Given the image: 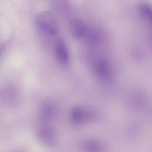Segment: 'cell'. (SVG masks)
Masks as SVG:
<instances>
[{"label":"cell","mask_w":152,"mask_h":152,"mask_svg":"<svg viewBox=\"0 0 152 152\" xmlns=\"http://www.w3.org/2000/svg\"><path fill=\"white\" fill-rule=\"evenodd\" d=\"M35 24L40 31L49 36H55L58 33V21L50 12H39L35 18Z\"/></svg>","instance_id":"obj_1"},{"label":"cell","mask_w":152,"mask_h":152,"mask_svg":"<svg viewBox=\"0 0 152 152\" xmlns=\"http://www.w3.org/2000/svg\"><path fill=\"white\" fill-rule=\"evenodd\" d=\"M36 135L39 142L47 147L54 146L57 142L58 136L55 130L47 124L42 125L38 128Z\"/></svg>","instance_id":"obj_2"},{"label":"cell","mask_w":152,"mask_h":152,"mask_svg":"<svg viewBox=\"0 0 152 152\" xmlns=\"http://www.w3.org/2000/svg\"><path fill=\"white\" fill-rule=\"evenodd\" d=\"M93 113L89 110L85 109L82 107L74 106L69 114L71 122L75 125H80L85 121L93 118Z\"/></svg>","instance_id":"obj_3"},{"label":"cell","mask_w":152,"mask_h":152,"mask_svg":"<svg viewBox=\"0 0 152 152\" xmlns=\"http://www.w3.org/2000/svg\"><path fill=\"white\" fill-rule=\"evenodd\" d=\"M57 113V109L54 103L50 101L44 102L39 109V116L41 121L47 123L52 121Z\"/></svg>","instance_id":"obj_4"},{"label":"cell","mask_w":152,"mask_h":152,"mask_svg":"<svg viewBox=\"0 0 152 152\" xmlns=\"http://www.w3.org/2000/svg\"><path fill=\"white\" fill-rule=\"evenodd\" d=\"M55 56L57 61L62 65H66L69 61V53L65 43L62 40L56 42L54 47Z\"/></svg>","instance_id":"obj_5"},{"label":"cell","mask_w":152,"mask_h":152,"mask_svg":"<svg viewBox=\"0 0 152 152\" xmlns=\"http://www.w3.org/2000/svg\"><path fill=\"white\" fill-rule=\"evenodd\" d=\"M87 26L80 19H74L69 24V30L72 36L76 39L84 37Z\"/></svg>","instance_id":"obj_6"},{"label":"cell","mask_w":152,"mask_h":152,"mask_svg":"<svg viewBox=\"0 0 152 152\" xmlns=\"http://www.w3.org/2000/svg\"><path fill=\"white\" fill-rule=\"evenodd\" d=\"M142 17L152 24V5L148 3H142L139 7Z\"/></svg>","instance_id":"obj_7"},{"label":"cell","mask_w":152,"mask_h":152,"mask_svg":"<svg viewBox=\"0 0 152 152\" xmlns=\"http://www.w3.org/2000/svg\"><path fill=\"white\" fill-rule=\"evenodd\" d=\"M99 144L94 140H87L83 142V147L86 151H97L99 148Z\"/></svg>","instance_id":"obj_8"},{"label":"cell","mask_w":152,"mask_h":152,"mask_svg":"<svg viewBox=\"0 0 152 152\" xmlns=\"http://www.w3.org/2000/svg\"><path fill=\"white\" fill-rule=\"evenodd\" d=\"M2 48L0 46V56H1V53H2Z\"/></svg>","instance_id":"obj_9"}]
</instances>
